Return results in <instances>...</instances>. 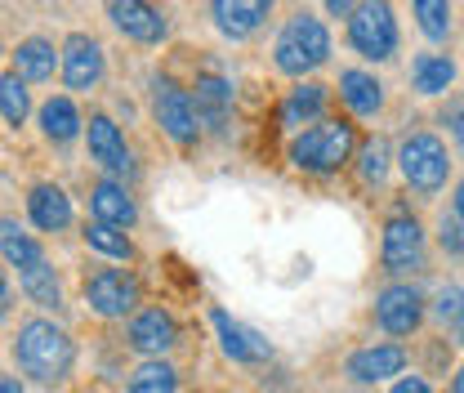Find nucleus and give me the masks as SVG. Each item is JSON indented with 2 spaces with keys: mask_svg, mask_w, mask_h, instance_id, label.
<instances>
[{
  "mask_svg": "<svg viewBox=\"0 0 464 393\" xmlns=\"http://www.w3.org/2000/svg\"><path fill=\"white\" fill-rule=\"evenodd\" d=\"M14 358H18V367H23L32 380L58 385V380H67V371H72V362H76V349H72V336H67L63 327L45 322V318H32V322L18 327Z\"/></svg>",
  "mask_w": 464,
  "mask_h": 393,
  "instance_id": "f257e3e1",
  "label": "nucleus"
},
{
  "mask_svg": "<svg viewBox=\"0 0 464 393\" xmlns=\"http://www.w3.org/2000/svg\"><path fill=\"white\" fill-rule=\"evenodd\" d=\"M353 143H357V134L348 121H317L290 143V162L308 174H331L348 162Z\"/></svg>",
  "mask_w": 464,
  "mask_h": 393,
  "instance_id": "f03ea898",
  "label": "nucleus"
},
{
  "mask_svg": "<svg viewBox=\"0 0 464 393\" xmlns=\"http://www.w3.org/2000/svg\"><path fill=\"white\" fill-rule=\"evenodd\" d=\"M277 67L286 76H304V72H317L326 58H331V32L322 27V18L313 14H295L282 36H277Z\"/></svg>",
  "mask_w": 464,
  "mask_h": 393,
  "instance_id": "7ed1b4c3",
  "label": "nucleus"
},
{
  "mask_svg": "<svg viewBox=\"0 0 464 393\" xmlns=\"http://www.w3.org/2000/svg\"><path fill=\"white\" fill-rule=\"evenodd\" d=\"M348 41L353 50L371 63H384L398 50V23H393V9L389 0H357L353 14H348Z\"/></svg>",
  "mask_w": 464,
  "mask_h": 393,
  "instance_id": "20e7f679",
  "label": "nucleus"
},
{
  "mask_svg": "<svg viewBox=\"0 0 464 393\" xmlns=\"http://www.w3.org/2000/svg\"><path fill=\"white\" fill-rule=\"evenodd\" d=\"M402 174L415 192H438L451 174V162H447V148L438 134H411L402 143Z\"/></svg>",
  "mask_w": 464,
  "mask_h": 393,
  "instance_id": "39448f33",
  "label": "nucleus"
},
{
  "mask_svg": "<svg viewBox=\"0 0 464 393\" xmlns=\"http://www.w3.org/2000/svg\"><path fill=\"white\" fill-rule=\"evenodd\" d=\"M152 113H157V125L170 134L179 148H192L197 143V130H201V121H197V108H192V94L188 90H179L174 81H157L152 85Z\"/></svg>",
  "mask_w": 464,
  "mask_h": 393,
  "instance_id": "423d86ee",
  "label": "nucleus"
},
{
  "mask_svg": "<svg viewBox=\"0 0 464 393\" xmlns=\"http://www.w3.org/2000/svg\"><path fill=\"white\" fill-rule=\"evenodd\" d=\"M85 304L99 313V318H125L134 304H139V281L121 269H103L85 281Z\"/></svg>",
  "mask_w": 464,
  "mask_h": 393,
  "instance_id": "0eeeda50",
  "label": "nucleus"
},
{
  "mask_svg": "<svg viewBox=\"0 0 464 393\" xmlns=\"http://www.w3.org/2000/svg\"><path fill=\"white\" fill-rule=\"evenodd\" d=\"M58 67H63L67 90H94L99 76H103V45H99L94 36L76 32V36L63 41V63H58Z\"/></svg>",
  "mask_w": 464,
  "mask_h": 393,
  "instance_id": "6e6552de",
  "label": "nucleus"
},
{
  "mask_svg": "<svg viewBox=\"0 0 464 393\" xmlns=\"http://www.w3.org/2000/svg\"><path fill=\"white\" fill-rule=\"evenodd\" d=\"M424 264V228L411 215H393L384 224V269L389 273H406Z\"/></svg>",
  "mask_w": 464,
  "mask_h": 393,
  "instance_id": "1a4fd4ad",
  "label": "nucleus"
},
{
  "mask_svg": "<svg viewBox=\"0 0 464 393\" xmlns=\"http://www.w3.org/2000/svg\"><path fill=\"white\" fill-rule=\"evenodd\" d=\"M420 318H424V300H420L415 286H389V290H380V300H375V322H380L389 336H411V331L420 327Z\"/></svg>",
  "mask_w": 464,
  "mask_h": 393,
  "instance_id": "9d476101",
  "label": "nucleus"
},
{
  "mask_svg": "<svg viewBox=\"0 0 464 393\" xmlns=\"http://www.w3.org/2000/svg\"><path fill=\"white\" fill-rule=\"evenodd\" d=\"M108 18H112L130 41H143V45H157V41H166V32H170L166 18H161V9L148 5V0H112V5H108Z\"/></svg>",
  "mask_w": 464,
  "mask_h": 393,
  "instance_id": "9b49d317",
  "label": "nucleus"
},
{
  "mask_svg": "<svg viewBox=\"0 0 464 393\" xmlns=\"http://www.w3.org/2000/svg\"><path fill=\"white\" fill-rule=\"evenodd\" d=\"M85 139H90V157L108 170V174H130V170H134V162H130V148H125V134L112 125V116H103V113L90 116Z\"/></svg>",
  "mask_w": 464,
  "mask_h": 393,
  "instance_id": "f8f14e48",
  "label": "nucleus"
},
{
  "mask_svg": "<svg viewBox=\"0 0 464 393\" xmlns=\"http://www.w3.org/2000/svg\"><path fill=\"white\" fill-rule=\"evenodd\" d=\"M174 339H179V327H174V318L166 309L134 313V322H130V349H139L148 358H161V353L174 349Z\"/></svg>",
  "mask_w": 464,
  "mask_h": 393,
  "instance_id": "ddd939ff",
  "label": "nucleus"
},
{
  "mask_svg": "<svg viewBox=\"0 0 464 393\" xmlns=\"http://www.w3.org/2000/svg\"><path fill=\"white\" fill-rule=\"evenodd\" d=\"M273 5H277V0H210L219 32L232 36V41H246L250 32H259V23L268 18Z\"/></svg>",
  "mask_w": 464,
  "mask_h": 393,
  "instance_id": "4468645a",
  "label": "nucleus"
},
{
  "mask_svg": "<svg viewBox=\"0 0 464 393\" xmlns=\"http://www.w3.org/2000/svg\"><path fill=\"white\" fill-rule=\"evenodd\" d=\"M406 367V353L398 344H371V349H357L348 358V376L362 380V385H375V380H389Z\"/></svg>",
  "mask_w": 464,
  "mask_h": 393,
  "instance_id": "2eb2a0df",
  "label": "nucleus"
},
{
  "mask_svg": "<svg viewBox=\"0 0 464 393\" xmlns=\"http://www.w3.org/2000/svg\"><path fill=\"white\" fill-rule=\"evenodd\" d=\"M197 121L210 125V130H224L232 113V85L219 76V72H201L197 76Z\"/></svg>",
  "mask_w": 464,
  "mask_h": 393,
  "instance_id": "dca6fc26",
  "label": "nucleus"
},
{
  "mask_svg": "<svg viewBox=\"0 0 464 393\" xmlns=\"http://www.w3.org/2000/svg\"><path fill=\"white\" fill-rule=\"evenodd\" d=\"M215 331H219V344L232 362H264L268 358V339L250 327H241V322H232L224 309H215Z\"/></svg>",
  "mask_w": 464,
  "mask_h": 393,
  "instance_id": "f3484780",
  "label": "nucleus"
},
{
  "mask_svg": "<svg viewBox=\"0 0 464 393\" xmlns=\"http://www.w3.org/2000/svg\"><path fill=\"white\" fill-rule=\"evenodd\" d=\"M27 211H32V224L45 228V232H58V228L72 224V201L54 183H36L32 197H27Z\"/></svg>",
  "mask_w": 464,
  "mask_h": 393,
  "instance_id": "a211bd4d",
  "label": "nucleus"
},
{
  "mask_svg": "<svg viewBox=\"0 0 464 393\" xmlns=\"http://www.w3.org/2000/svg\"><path fill=\"white\" fill-rule=\"evenodd\" d=\"M90 206H94V220H103V224L112 228H130L139 220V211H134V201L125 197V188L121 183H94V192H90Z\"/></svg>",
  "mask_w": 464,
  "mask_h": 393,
  "instance_id": "6ab92c4d",
  "label": "nucleus"
},
{
  "mask_svg": "<svg viewBox=\"0 0 464 393\" xmlns=\"http://www.w3.org/2000/svg\"><path fill=\"white\" fill-rule=\"evenodd\" d=\"M54 63H63V54H54V45L41 41V36H27V41L14 50V72H18L23 81H50V76H54Z\"/></svg>",
  "mask_w": 464,
  "mask_h": 393,
  "instance_id": "aec40b11",
  "label": "nucleus"
},
{
  "mask_svg": "<svg viewBox=\"0 0 464 393\" xmlns=\"http://www.w3.org/2000/svg\"><path fill=\"white\" fill-rule=\"evenodd\" d=\"M340 94H344V103L357 116H375L380 103H384V85H380L371 72H357V67L340 76Z\"/></svg>",
  "mask_w": 464,
  "mask_h": 393,
  "instance_id": "412c9836",
  "label": "nucleus"
},
{
  "mask_svg": "<svg viewBox=\"0 0 464 393\" xmlns=\"http://www.w3.org/2000/svg\"><path fill=\"white\" fill-rule=\"evenodd\" d=\"M451 81H456V63L447 54H420L411 63V85L420 94H442Z\"/></svg>",
  "mask_w": 464,
  "mask_h": 393,
  "instance_id": "4be33fe9",
  "label": "nucleus"
},
{
  "mask_svg": "<svg viewBox=\"0 0 464 393\" xmlns=\"http://www.w3.org/2000/svg\"><path fill=\"white\" fill-rule=\"evenodd\" d=\"M0 255L23 273V269H32V264H41L45 255H41V246L23 232V228L14 224V220H0Z\"/></svg>",
  "mask_w": 464,
  "mask_h": 393,
  "instance_id": "5701e85b",
  "label": "nucleus"
},
{
  "mask_svg": "<svg viewBox=\"0 0 464 393\" xmlns=\"http://www.w3.org/2000/svg\"><path fill=\"white\" fill-rule=\"evenodd\" d=\"M41 130H45V139H54V143H67V139H76V130H81V113H76V103L72 99H50L45 108H41Z\"/></svg>",
  "mask_w": 464,
  "mask_h": 393,
  "instance_id": "b1692460",
  "label": "nucleus"
},
{
  "mask_svg": "<svg viewBox=\"0 0 464 393\" xmlns=\"http://www.w3.org/2000/svg\"><path fill=\"white\" fill-rule=\"evenodd\" d=\"M322 108H326V85L308 81V85L290 90V99L282 103V125H304V121L322 116Z\"/></svg>",
  "mask_w": 464,
  "mask_h": 393,
  "instance_id": "393cba45",
  "label": "nucleus"
},
{
  "mask_svg": "<svg viewBox=\"0 0 464 393\" xmlns=\"http://www.w3.org/2000/svg\"><path fill=\"white\" fill-rule=\"evenodd\" d=\"M130 393H179V371L161 358H148L130 371Z\"/></svg>",
  "mask_w": 464,
  "mask_h": 393,
  "instance_id": "a878e982",
  "label": "nucleus"
},
{
  "mask_svg": "<svg viewBox=\"0 0 464 393\" xmlns=\"http://www.w3.org/2000/svg\"><path fill=\"white\" fill-rule=\"evenodd\" d=\"M23 290L41 304V309H58L63 304V290H58V278L54 269L41 260V264H32V269H23Z\"/></svg>",
  "mask_w": 464,
  "mask_h": 393,
  "instance_id": "bb28decb",
  "label": "nucleus"
},
{
  "mask_svg": "<svg viewBox=\"0 0 464 393\" xmlns=\"http://www.w3.org/2000/svg\"><path fill=\"white\" fill-rule=\"evenodd\" d=\"M415 18H420V32L429 41H447L451 36V0H411Z\"/></svg>",
  "mask_w": 464,
  "mask_h": 393,
  "instance_id": "cd10ccee",
  "label": "nucleus"
},
{
  "mask_svg": "<svg viewBox=\"0 0 464 393\" xmlns=\"http://www.w3.org/2000/svg\"><path fill=\"white\" fill-rule=\"evenodd\" d=\"M27 108H32L27 81H23L18 72H5V76H0V116H5L9 125H23V121H27Z\"/></svg>",
  "mask_w": 464,
  "mask_h": 393,
  "instance_id": "c85d7f7f",
  "label": "nucleus"
},
{
  "mask_svg": "<svg viewBox=\"0 0 464 393\" xmlns=\"http://www.w3.org/2000/svg\"><path fill=\"white\" fill-rule=\"evenodd\" d=\"M85 241H90L94 251H103V255H112V260H130V255H134V246H130V237H125L121 228L103 224V220H94V224H85Z\"/></svg>",
  "mask_w": 464,
  "mask_h": 393,
  "instance_id": "c756f323",
  "label": "nucleus"
},
{
  "mask_svg": "<svg viewBox=\"0 0 464 393\" xmlns=\"http://www.w3.org/2000/svg\"><path fill=\"white\" fill-rule=\"evenodd\" d=\"M389 174V143L384 139H371L366 148H362V179L366 183H380Z\"/></svg>",
  "mask_w": 464,
  "mask_h": 393,
  "instance_id": "7c9ffc66",
  "label": "nucleus"
},
{
  "mask_svg": "<svg viewBox=\"0 0 464 393\" xmlns=\"http://www.w3.org/2000/svg\"><path fill=\"white\" fill-rule=\"evenodd\" d=\"M464 318V286H442L438 290V322L456 327Z\"/></svg>",
  "mask_w": 464,
  "mask_h": 393,
  "instance_id": "2f4dec72",
  "label": "nucleus"
},
{
  "mask_svg": "<svg viewBox=\"0 0 464 393\" xmlns=\"http://www.w3.org/2000/svg\"><path fill=\"white\" fill-rule=\"evenodd\" d=\"M438 232H442V251L464 255V224L460 220H447V215H442V228H438Z\"/></svg>",
  "mask_w": 464,
  "mask_h": 393,
  "instance_id": "473e14b6",
  "label": "nucleus"
},
{
  "mask_svg": "<svg viewBox=\"0 0 464 393\" xmlns=\"http://www.w3.org/2000/svg\"><path fill=\"white\" fill-rule=\"evenodd\" d=\"M447 125H451V134H456V143H460V148H464V103H460V108H451V113H447Z\"/></svg>",
  "mask_w": 464,
  "mask_h": 393,
  "instance_id": "72a5a7b5",
  "label": "nucleus"
},
{
  "mask_svg": "<svg viewBox=\"0 0 464 393\" xmlns=\"http://www.w3.org/2000/svg\"><path fill=\"white\" fill-rule=\"evenodd\" d=\"M393 393H433V389H429L420 376H406V380H398V385H393Z\"/></svg>",
  "mask_w": 464,
  "mask_h": 393,
  "instance_id": "f704fd0d",
  "label": "nucleus"
},
{
  "mask_svg": "<svg viewBox=\"0 0 464 393\" xmlns=\"http://www.w3.org/2000/svg\"><path fill=\"white\" fill-rule=\"evenodd\" d=\"M9 318V286H5V273H0V322Z\"/></svg>",
  "mask_w": 464,
  "mask_h": 393,
  "instance_id": "c9c22d12",
  "label": "nucleus"
},
{
  "mask_svg": "<svg viewBox=\"0 0 464 393\" xmlns=\"http://www.w3.org/2000/svg\"><path fill=\"white\" fill-rule=\"evenodd\" d=\"M331 14H353V0H326Z\"/></svg>",
  "mask_w": 464,
  "mask_h": 393,
  "instance_id": "e433bc0d",
  "label": "nucleus"
},
{
  "mask_svg": "<svg viewBox=\"0 0 464 393\" xmlns=\"http://www.w3.org/2000/svg\"><path fill=\"white\" fill-rule=\"evenodd\" d=\"M0 393H23V385L14 376H0Z\"/></svg>",
  "mask_w": 464,
  "mask_h": 393,
  "instance_id": "4c0bfd02",
  "label": "nucleus"
},
{
  "mask_svg": "<svg viewBox=\"0 0 464 393\" xmlns=\"http://www.w3.org/2000/svg\"><path fill=\"white\" fill-rule=\"evenodd\" d=\"M456 220H460V224H464V183H460V188H456Z\"/></svg>",
  "mask_w": 464,
  "mask_h": 393,
  "instance_id": "58836bf2",
  "label": "nucleus"
},
{
  "mask_svg": "<svg viewBox=\"0 0 464 393\" xmlns=\"http://www.w3.org/2000/svg\"><path fill=\"white\" fill-rule=\"evenodd\" d=\"M451 393H464V367L456 371V389H451Z\"/></svg>",
  "mask_w": 464,
  "mask_h": 393,
  "instance_id": "ea45409f",
  "label": "nucleus"
},
{
  "mask_svg": "<svg viewBox=\"0 0 464 393\" xmlns=\"http://www.w3.org/2000/svg\"><path fill=\"white\" fill-rule=\"evenodd\" d=\"M456 339H460V344H464V318H460V322H456Z\"/></svg>",
  "mask_w": 464,
  "mask_h": 393,
  "instance_id": "a19ab883",
  "label": "nucleus"
}]
</instances>
